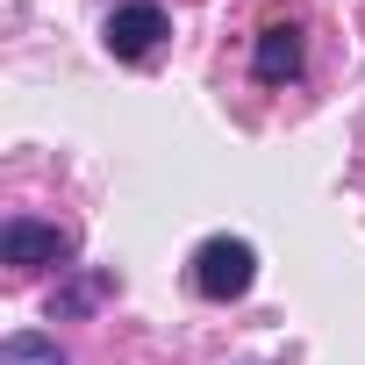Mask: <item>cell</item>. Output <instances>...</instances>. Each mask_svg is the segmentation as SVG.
<instances>
[{
  "label": "cell",
  "instance_id": "obj_1",
  "mask_svg": "<svg viewBox=\"0 0 365 365\" xmlns=\"http://www.w3.org/2000/svg\"><path fill=\"white\" fill-rule=\"evenodd\" d=\"M251 279H258V251H251L244 237H208V244L194 251V294L237 301V294H251Z\"/></svg>",
  "mask_w": 365,
  "mask_h": 365
},
{
  "label": "cell",
  "instance_id": "obj_2",
  "mask_svg": "<svg viewBox=\"0 0 365 365\" xmlns=\"http://www.w3.org/2000/svg\"><path fill=\"white\" fill-rule=\"evenodd\" d=\"M172 22H165V8L158 0H129V8H115L108 15V51L122 58V65H136V58H150L158 51V36H165Z\"/></svg>",
  "mask_w": 365,
  "mask_h": 365
},
{
  "label": "cell",
  "instance_id": "obj_3",
  "mask_svg": "<svg viewBox=\"0 0 365 365\" xmlns=\"http://www.w3.org/2000/svg\"><path fill=\"white\" fill-rule=\"evenodd\" d=\"M65 251H72V237H65L58 222H29V215H15L8 230H0V258L22 265V272H29V265H58Z\"/></svg>",
  "mask_w": 365,
  "mask_h": 365
},
{
  "label": "cell",
  "instance_id": "obj_4",
  "mask_svg": "<svg viewBox=\"0 0 365 365\" xmlns=\"http://www.w3.org/2000/svg\"><path fill=\"white\" fill-rule=\"evenodd\" d=\"M251 65H258V79H265V86L294 79V72H301V29H294V22H265V29H258V58H251Z\"/></svg>",
  "mask_w": 365,
  "mask_h": 365
},
{
  "label": "cell",
  "instance_id": "obj_5",
  "mask_svg": "<svg viewBox=\"0 0 365 365\" xmlns=\"http://www.w3.org/2000/svg\"><path fill=\"white\" fill-rule=\"evenodd\" d=\"M0 365H65V351H58V336H43V329H15L8 344H0Z\"/></svg>",
  "mask_w": 365,
  "mask_h": 365
}]
</instances>
